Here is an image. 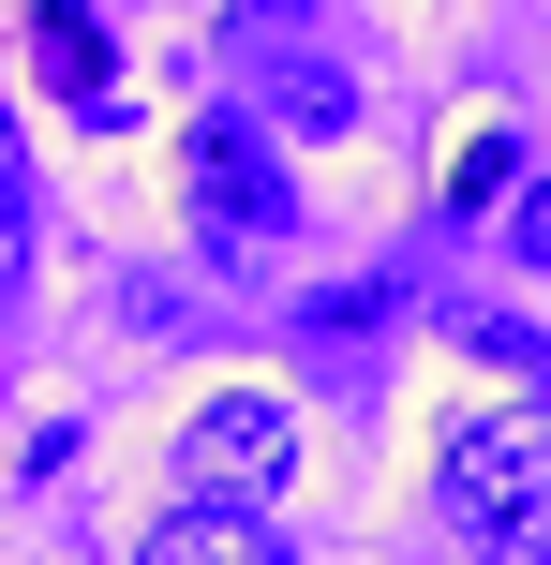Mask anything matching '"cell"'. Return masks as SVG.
<instances>
[{"label": "cell", "instance_id": "obj_2", "mask_svg": "<svg viewBox=\"0 0 551 565\" xmlns=\"http://www.w3.org/2000/svg\"><path fill=\"white\" fill-rule=\"evenodd\" d=\"M433 491H447V521H463L477 551H507V565H522V551H537V521H551L537 402H477V417H447V447H433Z\"/></svg>", "mask_w": 551, "mask_h": 565}, {"label": "cell", "instance_id": "obj_1", "mask_svg": "<svg viewBox=\"0 0 551 565\" xmlns=\"http://www.w3.org/2000/svg\"><path fill=\"white\" fill-rule=\"evenodd\" d=\"M179 224L209 238V268H268L298 238V179L239 105H194V135H179Z\"/></svg>", "mask_w": 551, "mask_h": 565}, {"label": "cell", "instance_id": "obj_4", "mask_svg": "<svg viewBox=\"0 0 551 565\" xmlns=\"http://www.w3.org/2000/svg\"><path fill=\"white\" fill-rule=\"evenodd\" d=\"M224 75L254 89L268 119H298V135H343V119H358V75L298 30V0H239V15H224Z\"/></svg>", "mask_w": 551, "mask_h": 565}, {"label": "cell", "instance_id": "obj_8", "mask_svg": "<svg viewBox=\"0 0 551 565\" xmlns=\"http://www.w3.org/2000/svg\"><path fill=\"white\" fill-rule=\"evenodd\" d=\"M492 194H522V135H477L463 164H447V209H492Z\"/></svg>", "mask_w": 551, "mask_h": 565}, {"label": "cell", "instance_id": "obj_3", "mask_svg": "<svg viewBox=\"0 0 551 565\" xmlns=\"http://www.w3.org/2000/svg\"><path fill=\"white\" fill-rule=\"evenodd\" d=\"M165 461H179L194 507H268V491L298 477V402L284 387H209L194 417L165 431Z\"/></svg>", "mask_w": 551, "mask_h": 565}, {"label": "cell", "instance_id": "obj_6", "mask_svg": "<svg viewBox=\"0 0 551 565\" xmlns=\"http://www.w3.org/2000/svg\"><path fill=\"white\" fill-rule=\"evenodd\" d=\"M135 565H298L268 521H239V507H179V521H149Z\"/></svg>", "mask_w": 551, "mask_h": 565}, {"label": "cell", "instance_id": "obj_5", "mask_svg": "<svg viewBox=\"0 0 551 565\" xmlns=\"http://www.w3.org/2000/svg\"><path fill=\"white\" fill-rule=\"evenodd\" d=\"M15 45H30V89H45V105H75L89 135H105V119H135V75H119V30L89 15V0H30V15H15Z\"/></svg>", "mask_w": 551, "mask_h": 565}, {"label": "cell", "instance_id": "obj_7", "mask_svg": "<svg viewBox=\"0 0 551 565\" xmlns=\"http://www.w3.org/2000/svg\"><path fill=\"white\" fill-rule=\"evenodd\" d=\"M30 282V149H15V119H0V298Z\"/></svg>", "mask_w": 551, "mask_h": 565}]
</instances>
